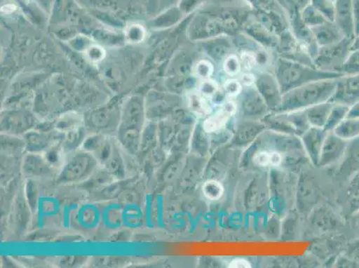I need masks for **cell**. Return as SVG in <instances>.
Masks as SVG:
<instances>
[{
    "instance_id": "obj_1",
    "label": "cell",
    "mask_w": 359,
    "mask_h": 268,
    "mask_svg": "<svg viewBox=\"0 0 359 268\" xmlns=\"http://www.w3.org/2000/svg\"><path fill=\"white\" fill-rule=\"evenodd\" d=\"M309 159L299 137L266 130L245 150L241 165L257 168H292ZM310 162V161H309Z\"/></svg>"
},
{
    "instance_id": "obj_2",
    "label": "cell",
    "mask_w": 359,
    "mask_h": 268,
    "mask_svg": "<svg viewBox=\"0 0 359 268\" xmlns=\"http://www.w3.org/2000/svg\"><path fill=\"white\" fill-rule=\"evenodd\" d=\"M273 74L283 94L312 81L337 79L344 75L318 69L311 65L280 57L273 65Z\"/></svg>"
},
{
    "instance_id": "obj_3",
    "label": "cell",
    "mask_w": 359,
    "mask_h": 268,
    "mask_svg": "<svg viewBox=\"0 0 359 268\" xmlns=\"http://www.w3.org/2000/svg\"><path fill=\"white\" fill-rule=\"evenodd\" d=\"M337 79L312 81L288 91L283 95L282 103L275 112L306 109L329 101L334 93Z\"/></svg>"
},
{
    "instance_id": "obj_4",
    "label": "cell",
    "mask_w": 359,
    "mask_h": 268,
    "mask_svg": "<svg viewBox=\"0 0 359 268\" xmlns=\"http://www.w3.org/2000/svg\"><path fill=\"white\" fill-rule=\"evenodd\" d=\"M271 208L276 215L283 214L295 201V176L286 168H272L270 173Z\"/></svg>"
},
{
    "instance_id": "obj_5",
    "label": "cell",
    "mask_w": 359,
    "mask_h": 268,
    "mask_svg": "<svg viewBox=\"0 0 359 268\" xmlns=\"http://www.w3.org/2000/svg\"><path fill=\"white\" fill-rule=\"evenodd\" d=\"M352 41L353 39L345 37L336 43L319 47L313 60L315 67L319 70L339 74V69L351 53Z\"/></svg>"
},
{
    "instance_id": "obj_6",
    "label": "cell",
    "mask_w": 359,
    "mask_h": 268,
    "mask_svg": "<svg viewBox=\"0 0 359 268\" xmlns=\"http://www.w3.org/2000/svg\"><path fill=\"white\" fill-rule=\"evenodd\" d=\"M235 100L238 105V119L262 120L271 112L255 85L243 87Z\"/></svg>"
},
{
    "instance_id": "obj_7",
    "label": "cell",
    "mask_w": 359,
    "mask_h": 268,
    "mask_svg": "<svg viewBox=\"0 0 359 268\" xmlns=\"http://www.w3.org/2000/svg\"><path fill=\"white\" fill-rule=\"evenodd\" d=\"M266 130L262 120L238 119L230 145L235 148H248Z\"/></svg>"
},
{
    "instance_id": "obj_8",
    "label": "cell",
    "mask_w": 359,
    "mask_h": 268,
    "mask_svg": "<svg viewBox=\"0 0 359 268\" xmlns=\"http://www.w3.org/2000/svg\"><path fill=\"white\" fill-rule=\"evenodd\" d=\"M257 88L264 102L269 106L271 112H275L280 107L283 100V93L280 91L278 81L275 74L271 72H259L256 75Z\"/></svg>"
},
{
    "instance_id": "obj_9",
    "label": "cell",
    "mask_w": 359,
    "mask_h": 268,
    "mask_svg": "<svg viewBox=\"0 0 359 268\" xmlns=\"http://www.w3.org/2000/svg\"><path fill=\"white\" fill-rule=\"evenodd\" d=\"M288 16L290 27L293 37L309 52L312 60H314L316 54H318L319 47L316 43L311 28H309L303 22L299 12H288Z\"/></svg>"
},
{
    "instance_id": "obj_10",
    "label": "cell",
    "mask_w": 359,
    "mask_h": 268,
    "mask_svg": "<svg viewBox=\"0 0 359 268\" xmlns=\"http://www.w3.org/2000/svg\"><path fill=\"white\" fill-rule=\"evenodd\" d=\"M330 102L351 107L359 101V74L344 75L337 79L334 95Z\"/></svg>"
},
{
    "instance_id": "obj_11",
    "label": "cell",
    "mask_w": 359,
    "mask_h": 268,
    "mask_svg": "<svg viewBox=\"0 0 359 268\" xmlns=\"http://www.w3.org/2000/svg\"><path fill=\"white\" fill-rule=\"evenodd\" d=\"M348 145L347 140L339 138L334 133H328L323 146L318 166L327 168L337 164L339 160L344 158L348 152Z\"/></svg>"
},
{
    "instance_id": "obj_12",
    "label": "cell",
    "mask_w": 359,
    "mask_h": 268,
    "mask_svg": "<svg viewBox=\"0 0 359 268\" xmlns=\"http://www.w3.org/2000/svg\"><path fill=\"white\" fill-rule=\"evenodd\" d=\"M328 132L324 128L311 127L300 137L303 148L313 166H318L320 156Z\"/></svg>"
},
{
    "instance_id": "obj_13",
    "label": "cell",
    "mask_w": 359,
    "mask_h": 268,
    "mask_svg": "<svg viewBox=\"0 0 359 268\" xmlns=\"http://www.w3.org/2000/svg\"><path fill=\"white\" fill-rule=\"evenodd\" d=\"M334 22L346 38H355L353 0H336Z\"/></svg>"
},
{
    "instance_id": "obj_14",
    "label": "cell",
    "mask_w": 359,
    "mask_h": 268,
    "mask_svg": "<svg viewBox=\"0 0 359 268\" xmlns=\"http://www.w3.org/2000/svg\"><path fill=\"white\" fill-rule=\"evenodd\" d=\"M311 30L318 47L336 43L345 38L334 22H326L325 24L311 28Z\"/></svg>"
},
{
    "instance_id": "obj_15",
    "label": "cell",
    "mask_w": 359,
    "mask_h": 268,
    "mask_svg": "<svg viewBox=\"0 0 359 268\" xmlns=\"http://www.w3.org/2000/svg\"><path fill=\"white\" fill-rule=\"evenodd\" d=\"M262 121L266 130L296 136L295 130L290 123L286 112H270Z\"/></svg>"
},
{
    "instance_id": "obj_16",
    "label": "cell",
    "mask_w": 359,
    "mask_h": 268,
    "mask_svg": "<svg viewBox=\"0 0 359 268\" xmlns=\"http://www.w3.org/2000/svg\"><path fill=\"white\" fill-rule=\"evenodd\" d=\"M233 119V116H230L227 112H225V111L219 107H217V109L213 111L210 116L205 117L201 124L205 132L210 135V134L220 132V130L226 128L230 121Z\"/></svg>"
},
{
    "instance_id": "obj_17",
    "label": "cell",
    "mask_w": 359,
    "mask_h": 268,
    "mask_svg": "<svg viewBox=\"0 0 359 268\" xmlns=\"http://www.w3.org/2000/svg\"><path fill=\"white\" fill-rule=\"evenodd\" d=\"M334 103L326 101L324 103L315 105L306 109V116L311 127H318V128H325L326 122H327L330 113Z\"/></svg>"
},
{
    "instance_id": "obj_18",
    "label": "cell",
    "mask_w": 359,
    "mask_h": 268,
    "mask_svg": "<svg viewBox=\"0 0 359 268\" xmlns=\"http://www.w3.org/2000/svg\"><path fill=\"white\" fill-rule=\"evenodd\" d=\"M188 107L198 119H205L213 112V106L210 100L202 96L198 91H192L188 96Z\"/></svg>"
},
{
    "instance_id": "obj_19",
    "label": "cell",
    "mask_w": 359,
    "mask_h": 268,
    "mask_svg": "<svg viewBox=\"0 0 359 268\" xmlns=\"http://www.w3.org/2000/svg\"><path fill=\"white\" fill-rule=\"evenodd\" d=\"M246 32L254 40L259 42L260 44L267 46V47H276V46L279 44L277 35L264 27L259 22H253V24L248 25Z\"/></svg>"
},
{
    "instance_id": "obj_20",
    "label": "cell",
    "mask_w": 359,
    "mask_h": 268,
    "mask_svg": "<svg viewBox=\"0 0 359 268\" xmlns=\"http://www.w3.org/2000/svg\"><path fill=\"white\" fill-rule=\"evenodd\" d=\"M231 41L226 36L212 38L208 48V55L217 62L224 61L231 54Z\"/></svg>"
},
{
    "instance_id": "obj_21",
    "label": "cell",
    "mask_w": 359,
    "mask_h": 268,
    "mask_svg": "<svg viewBox=\"0 0 359 268\" xmlns=\"http://www.w3.org/2000/svg\"><path fill=\"white\" fill-rule=\"evenodd\" d=\"M332 133L339 138L351 142L359 138V119L347 117L332 130Z\"/></svg>"
},
{
    "instance_id": "obj_22",
    "label": "cell",
    "mask_w": 359,
    "mask_h": 268,
    "mask_svg": "<svg viewBox=\"0 0 359 268\" xmlns=\"http://www.w3.org/2000/svg\"><path fill=\"white\" fill-rule=\"evenodd\" d=\"M346 205L349 215L359 210V171L352 176L346 192Z\"/></svg>"
},
{
    "instance_id": "obj_23",
    "label": "cell",
    "mask_w": 359,
    "mask_h": 268,
    "mask_svg": "<svg viewBox=\"0 0 359 268\" xmlns=\"http://www.w3.org/2000/svg\"><path fill=\"white\" fill-rule=\"evenodd\" d=\"M263 184L264 182L261 179L259 184L257 180H255L252 184H251L249 194H248L250 196V198L248 199V203H249L248 208H257L266 203V199L267 201V199L262 197V196H259V194H269V192L267 191V187H264V186H266V184Z\"/></svg>"
},
{
    "instance_id": "obj_24",
    "label": "cell",
    "mask_w": 359,
    "mask_h": 268,
    "mask_svg": "<svg viewBox=\"0 0 359 268\" xmlns=\"http://www.w3.org/2000/svg\"><path fill=\"white\" fill-rule=\"evenodd\" d=\"M286 113L290 123H292L293 129L295 130L296 136L300 138L306 130L311 128L305 109L295 110Z\"/></svg>"
},
{
    "instance_id": "obj_25",
    "label": "cell",
    "mask_w": 359,
    "mask_h": 268,
    "mask_svg": "<svg viewBox=\"0 0 359 268\" xmlns=\"http://www.w3.org/2000/svg\"><path fill=\"white\" fill-rule=\"evenodd\" d=\"M348 109L349 107L346 106V105L334 104L324 129L327 130L328 133L332 132L342 121L347 119Z\"/></svg>"
},
{
    "instance_id": "obj_26",
    "label": "cell",
    "mask_w": 359,
    "mask_h": 268,
    "mask_svg": "<svg viewBox=\"0 0 359 268\" xmlns=\"http://www.w3.org/2000/svg\"><path fill=\"white\" fill-rule=\"evenodd\" d=\"M202 192L208 199L212 201H219L224 194V187L222 182L217 179H208L202 185Z\"/></svg>"
},
{
    "instance_id": "obj_27",
    "label": "cell",
    "mask_w": 359,
    "mask_h": 268,
    "mask_svg": "<svg viewBox=\"0 0 359 268\" xmlns=\"http://www.w3.org/2000/svg\"><path fill=\"white\" fill-rule=\"evenodd\" d=\"M300 15H302L303 22H304L309 28H314L316 27V26L321 25L328 22L326 20L325 16L311 4H309L306 8L303 9V11L300 12Z\"/></svg>"
},
{
    "instance_id": "obj_28",
    "label": "cell",
    "mask_w": 359,
    "mask_h": 268,
    "mask_svg": "<svg viewBox=\"0 0 359 268\" xmlns=\"http://www.w3.org/2000/svg\"><path fill=\"white\" fill-rule=\"evenodd\" d=\"M339 74L342 75L359 74V51H351L347 60L339 69Z\"/></svg>"
},
{
    "instance_id": "obj_29",
    "label": "cell",
    "mask_w": 359,
    "mask_h": 268,
    "mask_svg": "<svg viewBox=\"0 0 359 268\" xmlns=\"http://www.w3.org/2000/svg\"><path fill=\"white\" fill-rule=\"evenodd\" d=\"M315 8L325 16L326 20L334 22L335 6L332 0H311L310 3Z\"/></svg>"
},
{
    "instance_id": "obj_30",
    "label": "cell",
    "mask_w": 359,
    "mask_h": 268,
    "mask_svg": "<svg viewBox=\"0 0 359 268\" xmlns=\"http://www.w3.org/2000/svg\"><path fill=\"white\" fill-rule=\"evenodd\" d=\"M223 69L225 74L231 77L237 76L241 73L243 67H241V60L236 55L230 54L225 58L223 61Z\"/></svg>"
},
{
    "instance_id": "obj_31",
    "label": "cell",
    "mask_w": 359,
    "mask_h": 268,
    "mask_svg": "<svg viewBox=\"0 0 359 268\" xmlns=\"http://www.w3.org/2000/svg\"><path fill=\"white\" fill-rule=\"evenodd\" d=\"M214 65L212 64V62L207 60L198 61L194 67L195 77L202 81L210 79L212 75L214 74Z\"/></svg>"
},
{
    "instance_id": "obj_32",
    "label": "cell",
    "mask_w": 359,
    "mask_h": 268,
    "mask_svg": "<svg viewBox=\"0 0 359 268\" xmlns=\"http://www.w3.org/2000/svg\"><path fill=\"white\" fill-rule=\"evenodd\" d=\"M222 89L224 90V93L227 95L229 99H236L243 90V84L238 79L231 78L224 81Z\"/></svg>"
},
{
    "instance_id": "obj_33",
    "label": "cell",
    "mask_w": 359,
    "mask_h": 268,
    "mask_svg": "<svg viewBox=\"0 0 359 268\" xmlns=\"http://www.w3.org/2000/svg\"><path fill=\"white\" fill-rule=\"evenodd\" d=\"M219 89L220 88L218 86L217 81L211 79L210 78V79L202 81L200 86H198V91L202 96L210 100Z\"/></svg>"
},
{
    "instance_id": "obj_34",
    "label": "cell",
    "mask_w": 359,
    "mask_h": 268,
    "mask_svg": "<svg viewBox=\"0 0 359 268\" xmlns=\"http://www.w3.org/2000/svg\"><path fill=\"white\" fill-rule=\"evenodd\" d=\"M344 256L351 261L354 267H359V238L348 243Z\"/></svg>"
},
{
    "instance_id": "obj_35",
    "label": "cell",
    "mask_w": 359,
    "mask_h": 268,
    "mask_svg": "<svg viewBox=\"0 0 359 268\" xmlns=\"http://www.w3.org/2000/svg\"><path fill=\"white\" fill-rule=\"evenodd\" d=\"M145 32L143 30L142 26L140 25H130L126 31V37L130 42H140L144 38Z\"/></svg>"
},
{
    "instance_id": "obj_36",
    "label": "cell",
    "mask_w": 359,
    "mask_h": 268,
    "mask_svg": "<svg viewBox=\"0 0 359 268\" xmlns=\"http://www.w3.org/2000/svg\"><path fill=\"white\" fill-rule=\"evenodd\" d=\"M283 1L288 12L299 13L311 3V0H283Z\"/></svg>"
},
{
    "instance_id": "obj_37",
    "label": "cell",
    "mask_w": 359,
    "mask_h": 268,
    "mask_svg": "<svg viewBox=\"0 0 359 268\" xmlns=\"http://www.w3.org/2000/svg\"><path fill=\"white\" fill-rule=\"evenodd\" d=\"M87 55L90 61L96 63V62H100L103 60L104 57H105V51H104L102 48L99 47V46H93V47H90L89 50H88Z\"/></svg>"
},
{
    "instance_id": "obj_38",
    "label": "cell",
    "mask_w": 359,
    "mask_h": 268,
    "mask_svg": "<svg viewBox=\"0 0 359 268\" xmlns=\"http://www.w3.org/2000/svg\"><path fill=\"white\" fill-rule=\"evenodd\" d=\"M238 80L241 81L243 87L254 86L256 83V75L250 73V72H244Z\"/></svg>"
},
{
    "instance_id": "obj_39",
    "label": "cell",
    "mask_w": 359,
    "mask_h": 268,
    "mask_svg": "<svg viewBox=\"0 0 359 268\" xmlns=\"http://www.w3.org/2000/svg\"><path fill=\"white\" fill-rule=\"evenodd\" d=\"M251 267L252 264L250 261L243 257H235L228 264V267L230 268H250Z\"/></svg>"
},
{
    "instance_id": "obj_40",
    "label": "cell",
    "mask_w": 359,
    "mask_h": 268,
    "mask_svg": "<svg viewBox=\"0 0 359 268\" xmlns=\"http://www.w3.org/2000/svg\"><path fill=\"white\" fill-rule=\"evenodd\" d=\"M353 20L355 36L359 34V0H353Z\"/></svg>"
},
{
    "instance_id": "obj_41",
    "label": "cell",
    "mask_w": 359,
    "mask_h": 268,
    "mask_svg": "<svg viewBox=\"0 0 359 268\" xmlns=\"http://www.w3.org/2000/svg\"><path fill=\"white\" fill-rule=\"evenodd\" d=\"M347 117L359 119V101L349 107Z\"/></svg>"
},
{
    "instance_id": "obj_42",
    "label": "cell",
    "mask_w": 359,
    "mask_h": 268,
    "mask_svg": "<svg viewBox=\"0 0 359 268\" xmlns=\"http://www.w3.org/2000/svg\"><path fill=\"white\" fill-rule=\"evenodd\" d=\"M352 215V220H353L355 230L357 231V233L359 236V210L355 212V213H354L353 215Z\"/></svg>"
},
{
    "instance_id": "obj_43",
    "label": "cell",
    "mask_w": 359,
    "mask_h": 268,
    "mask_svg": "<svg viewBox=\"0 0 359 268\" xmlns=\"http://www.w3.org/2000/svg\"><path fill=\"white\" fill-rule=\"evenodd\" d=\"M359 51V34L355 36L353 41H352L351 51Z\"/></svg>"
},
{
    "instance_id": "obj_44",
    "label": "cell",
    "mask_w": 359,
    "mask_h": 268,
    "mask_svg": "<svg viewBox=\"0 0 359 268\" xmlns=\"http://www.w3.org/2000/svg\"><path fill=\"white\" fill-rule=\"evenodd\" d=\"M277 1H278L280 4L282 5L283 8H285V1H283V0H277Z\"/></svg>"
},
{
    "instance_id": "obj_45",
    "label": "cell",
    "mask_w": 359,
    "mask_h": 268,
    "mask_svg": "<svg viewBox=\"0 0 359 268\" xmlns=\"http://www.w3.org/2000/svg\"><path fill=\"white\" fill-rule=\"evenodd\" d=\"M332 1H334V2H335V1H336V0H332Z\"/></svg>"
}]
</instances>
